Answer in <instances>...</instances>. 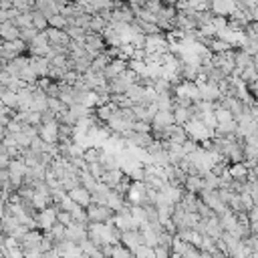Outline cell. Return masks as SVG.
<instances>
[{"instance_id":"cell-49","label":"cell","mask_w":258,"mask_h":258,"mask_svg":"<svg viewBox=\"0 0 258 258\" xmlns=\"http://www.w3.org/2000/svg\"><path fill=\"white\" fill-rule=\"evenodd\" d=\"M51 121H57L55 113H53V111H49V109L41 111V123H51Z\"/></svg>"},{"instance_id":"cell-54","label":"cell","mask_w":258,"mask_h":258,"mask_svg":"<svg viewBox=\"0 0 258 258\" xmlns=\"http://www.w3.org/2000/svg\"><path fill=\"white\" fill-rule=\"evenodd\" d=\"M248 258H258V252H250V254H248Z\"/></svg>"},{"instance_id":"cell-43","label":"cell","mask_w":258,"mask_h":258,"mask_svg":"<svg viewBox=\"0 0 258 258\" xmlns=\"http://www.w3.org/2000/svg\"><path fill=\"white\" fill-rule=\"evenodd\" d=\"M63 69H59V67H53V65H49V71H47V77L51 79V81H61L63 79Z\"/></svg>"},{"instance_id":"cell-1","label":"cell","mask_w":258,"mask_h":258,"mask_svg":"<svg viewBox=\"0 0 258 258\" xmlns=\"http://www.w3.org/2000/svg\"><path fill=\"white\" fill-rule=\"evenodd\" d=\"M184 129H186L188 138H190V140H194V142H198V144H202L204 140L214 138V132H210V129H208L200 119H192V121H188V123L184 125Z\"/></svg>"},{"instance_id":"cell-51","label":"cell","mask_w":258,"mask_h":258,"mask_svg":"<svg viewBox=\"0 0 258 258\" xmlns=\"http://www.w3.org/2000/svg\"><path fill=\"white\" fill-rule=\"evenodd\" d=\"M25 258H43V252L41 250H27Z\"/></svg>"},{"instance_id":"cell-53","label":"cell","mask_w":258,"mask_h":258,"mask_svg":"<svg viewBox=\"0 0 258 258\" xmlns=\"http://www.w3.org/2000/svg\"><path fill=\"white\" fill-rule=\"evenodd\" d=\"M5 136H7V127H5V125H0V140H3Z\"/></svg>"},{"instance_id":"cell-7","label":"cell","mask_w":258,"mask_h":258,"mask_svg":"<svg viewBox=\"0 0 258 258\" xmlns=\"http://www.w3.org/2000/svg\"><path fill=\"white\" fill-rule=\"evenodd\" d=\"M65 238L79 244L81 240L87 238V224H77V222H71L69 226H65Z\"/></svg>"},{"instance_id":"cell-32","label":"cell","mask_w":258,"mask_h":258,"mask_svg":"<svg viewBox=\"0 0 258 258\" xmlns=\"http://www.w3.org/2000/svg\"><path fill=\"white\" fill-rule=\"evenodd\" d=\"M105 27H107V23H105V21H103L99 15H93V19H91V23H89L87 33H97V35H99V33H101Z\"/></svg>"},{"instance_id":"cell-3","label":"cell","mask_w":258,"mask_h":258,"mask_svg":"<svg viewBox=\"0 0 258 258\" xmlns=\"http://www.w3.org/2000/svg\"><path fill=\"white\" fill-rule=\"evenodd\" d=\"M85 212H87V220L89 222H111L113 216H115V212L111 208L99 206V204H93V202L85 208Z\"/></svg>"},{"instance_id":"cell-11","label":"cell","mask_w":258,"mask_h":258,"mask_svg":"<svg viewBox=\"0 0 258 258\" xmlns=\"http://www.w3.org/2000/svg\"><path fill=\"white\" fill-rule=\"evenodd\" d=\"M210 11L218 17H230L236 11V7H234V0H212Z\"/></svg>"},{"instance_id":"cell-44","label":"cell","mask_w":258,"mask_h":258,"mask_svg":"<svg viewBox=\"0 0 258 258\" xmlns=\"http://www.w3.org/2000/svg\"><path fill=\"white\" fill-rule=\"evenodd\" d=\"M23 123H29V125H41V113L39 111H27V117Z\"/></svg>"},{"instance_id":"cell-48","label":"cell","mask_w":258,"mask_h":258,"mask_svg":"<svg viewBox=\"0 0 258 258\" xmlns=\"http://www.w3.org/2000/svg\"><path fill=\"white\" fill-rule=\"evenodd\" d=\"M198 148H200V144H198V142H194V140H190V138H188V140L182 144V150H184V154H192V152H196Z\"/></svg>"},{"instance_id":"cell-23","label":"cell","mask_w":258,"mask_h":258,"mask_svg":"<svg viewBox=\"0 0 258 258\" xmlns=\"http://www.w3.org/2000/svg\"><path fill=\"white\" fill-rule=\"evenodd\" d=\"M7 170H9L11 178H23L25 172H27V164H25L21 158H15V160H11V164H9Z\"/></svg>"},{"instance_id":"cell-5","label":"cell","mask_w":258,"mask_h":258,"mask_svg":"<svg viewBox=\"0 0 258 258\" xmlns=\"http://www.w3.org/2000/svg\"><path fill=\"white\" fill-rule=\"evenodd\" d=\"M119 242L134 252L140 244H144V234H142V230H123L119 236Z\"/></svg>"},{"instance_id":"cell-52","label":"cell","mask_w":258,"mask_h":258,"mask_svg":"<svg viewBox=\"0 0 258 258\" xmlns=\"http://www.w3.org/2000/svg\"><path fill=\"white\" fill-rule=\"evenodd\" d=\"M43 258H61V256H59V252H57L55 248H51V250L43 252Z\"/></svg>"},{"instance_id":"cell-2","label":"cell","mask_w":258,"mask_h":258,"mask_svg":"<svg viewBox=\"0 0 258 258\" xmlns=\"http://www.w3.org/2000/svg\"><path fill=\"white\" fill-rule=\"evenodd\" d=\"M57 210H59V206H55V204L49 206V208H45V210H39L37 216H35V220H37V230L49 232L51 226L57 222Z\"/></svg>"},{"instance_id":"cell-39","label":"cell","mask_w":258,"mask_h":258,"mask_svg":"<svg viewBox=\"0 0 258 258\" xmlns=\"http://www.w3.org/2000/svg\"><path fill=\"white\" fill-rule=\"evenodd\" d=\"M37 33H39V31H35L33 27H27V29H19V39H21V41H25V43L29 45V43H31V41L37 37Z\"/></svg>"},{"instance_id":"cell-21","label":"cell","mask_w":258,"mask_h":258,"mask_svg":"<svg viewBox=\"0 0 258 258\" xmlns=\"http://www.w3.org/2000/svg\"><path fill=\"white\" fill-rule=\"evenodd\" d=\"M31 27H33L35 31L43 33V31H47L49 21H47V17H45V15H41L39 11H31Z\"/></svg>"},{"instance_id":"cell-55","label":"cell","mask_w":258,"mask_h":258,"mask_svg":"<svg viewBox=\"0 0 258 258\" xmlns=\"http://www.w3.org/2000/svg\"><path fill=\"white\" fill-rule=\"evenodd\" d=\"M3 43H5V41H3V39H0V45H3Z\"/></svg>"},{"instance_id":"cell-28","label":"cell","mask_w":258,"mask_h":258,"mask_svg":"<svg viewBox=\"0 0 258 258\" xmlns=\"http://www.w3.org/2000/svg\"><path fill=\"white\" fill-rule=\"evenodd\" d=\"M79 186H83L85 190L91 192V190L97 186V180H95L87 170H81V172H79Z\"/></svg>"},{"instance_id":"cell-37","label":"cell","mask_w":258,"mask_h":258,"mask_svg":"<svg viewBox=\"0 0 258 258\" xmlns=\"http://www.w3.org/2000/svg\"><path fill=\"white\" fill-rule=\"evenodd\" d=\"M85 170H87V172H89L97 182H99V178H101V176H103V172H105V168H103L99 162H91V164H87V166H85Z\"/></svg>"},{"instance_id":"cell-40","label":"cell","mask_w":258,"mask_h":258,"mask_svg":"<svg viewBox=\"0 0 258 258\" xmlns=\"http://www.w3.org/2000/svg\"><path fill=\"white\" fill-rule=\"evenodd\" d=\"M132 132H138V134H150L152 132V125L148 121H134L132 123Z\"/></svg>"},{"instance_id":"cell-50","label":"cell","mask_w":258,"mask_h":258,"mask_svg":"<svg viewBox=\"0 0 258 258\" xmlns=\"http://www.w3.org/2000/svg\"><path fill=\"white\" fill-rule=\"evenodd\" d=\"M246 218L248 222H258V206H252L246 210Z\"/></svg>"},{"instance_id":"cell-24","label":"cell","mask_w":258,"mask_h":258,"mask_svg":"<svg viewBox=\"0 0 258 258\" xmlns=\"http://www.w3.org/2000/svg\"><path fill=\"white\" fill-rule=\"evenodd\" d=\"M47 109L49 111H53L55 113V117H59L61 113H65L69 107L67 105H63V101L59 99V97H47Z\"/></svg>"},{"instance_id":"cell-13","label":"cell","mask_w":258,"mask_h":258,"mask_svg":"<svg viewBox=\"0 0 258 258\" xmlns=\"http://www.w3.org/2000/svg\"><path fill=\"white\" fill-rule=\"evenodd\" d=\"M256 67V57H250V55H246L242 49H234V67L236 69H240V71H244L246 67Z\"/></svg>"},{"instance_id":"cell-10","label":"cell","mask_w":258,"mask_h":258,"mask_svg":"<svg viewBox=\"0 0 258 258\" xmlns=\"http://www.w3.org/2000/svg\"><path fill=\"white\" fill-rule=\"evenodd\" d=\"M67 196H69L75 204H79V206H83V208H87V206L91 204V192H89V190H85L83 186H77V188L69 190V192H67Z\"/></svg>"},{"instance_id":"cell-4","label":"cell","mask_w":258,"mask_h":258,"mask_svg":"<svg viewBox=\"0 0 258 258\" xmlns=\"http://www.w3.org/2000/svg\"><path fill=\"white\" fill-rule=\"evenodd\" d=\"M37 136L47 144H57L59 142V121L37 125Z\"/></svg>"},{"instance_id":"cell-42","label":"cell","mask_w":258,"mask_h":258,"mask_svg":"<svg viewBox=\"0 0 258 258\" xmlns=\"http://www.w3.org/2000/svg\"><path fill=\"white\" fill-rule=\"evenodd\" d=\"M31 136H27V134H23V132H19V134H15V142H17V146H19V150H25V148H29L31 146Z\"/></svg>"},{"instance_id":"cell-29","label":"cell","mask_w":258,"mask_h":258,"mask_svg":"<svg viewBox=\"0 0 258 258\" xmlns=\"http://www.w3.org/2000/svg\"><path fill=\"white\" fill-rule=\"evenodd\" d=\"M19 79L25 83V85H37V81H39V75L31 69V67H25L21 73H19Z\"/></svg>"},{"instance_id":"cell-9","label":"cell","mask_w":258,"mask_h":258,"mask_svg":"<svg viewBox=\"0 0 258 258\" xmlns=\"http://www.w3.org/2000/svg\"><path fill=\"white\" fill-rule=\"evenodd\" d=\"M150 125H152V129H164V127H168V125H174V115H172V111H162V109H158V111L154 113Z\"/></svg>"},{"instance_id":"cell-16","label":"cell","mask_w":258,"mask_h":258,"mask_svg":"<svg viewBox=\"0 0 258 258\" xmlns=\"http://www.w3.org/2000/svg\"><path fill=\"white\" fill-rule=\"evenodd\" d=\"M123 176H125V174H123L119 168H115V170H105V172H103V176L99 178V182H103L105 186H109V188L113 190V188L121 182V178H123Z\"/></svg>"},{"instance_id":"cell-17","label":"cell","mask_w":258,"mask_h":258,"mask_svg":"<svg viewBox=\"0 0 258 258\" xmlns=\"http://www.w3.org/2000/svg\"><path fill=\"white\" fill-rule=\"evenodd\" d=\"M123 95H125L129 101H132V105H134V103H142L144 97H146V87L134 83V85H129V87H127V91H125Z\"/></svg>"},{"instance_id":"cell-41","label":"cell","mask_w":258,"mask_h":258,"mask_svg":"<svg viewBox=\"0 0 258 258\" xmlns=\"http://www.w3.org/2000/svg\"><path fill=\"white\" fill-rule=\"evenodd\" d=\"M240 79L244 81V83H248V81H258V75H256V67H246L242 73H240Z\"/></svg>"},{"instance_id":"cell-18","label":"cell","mask_w":258,"mask_h":258,"mask_svg":"<svg viewBox=\"0 0 258 258\" xmlns=\"http://www.w3.org/2000/svg\"><path fill=\"white\" fill-rule=\"evenodd\" d=\"M0 39H3L5 43L19 39V29L13 25V21H5V23H0Z\"/></svg>"},{"instance_id":"cell-47","label":"cell","mask_w":258,"mask_h":258,"mask_svg":"<svg viewBox=\"0 0 258 258\" xmlns=\"http://www.w3.org/2000/svg\"><path fill=\"white\" fill-rule=\"evenodd\" d=\"M57 222L63 224V226H69V224L73 222V218H71V214L65 212V210H57Z\"/></svg>"},{"instance_id":"cell-19","label":"cell","mask_w":258,"mask_h":258,"mask_svg":"<svg viewBox=\"0 0 258 258\" xmlns=\"http://www.w3.org/2000/svg\"><path fill=\"white\" fill-rule=\"evenodd\" d=\"M35 11H39L47 19L59 13V9L55 7V0H35Z\"/></svg>"},{"instance_id":"cell-31","label":"cell","mask_w":258,"mask_h":258,"mask_svg":"<svg viewBox=\"0 0 258 258\" xmlns=\"http://www.w3.org/2000/svg\"><path fill=\"white\" fill-rule=\"evenodd\" d=\"M63 31L67 33V37H69L71 41H83V39H85V35H87V31H85V29H81V27H65Z\"/></svg>"},{"instance_id":"cell-15","label":"cell","mask_w":258,"mask_h":258,"mask_svg":"<svg viewBox=\"0 0 258 258\" xmlns=\"http://www.w3.org/2000/svg\"><path fill=\"white\" fill-rule=\"evenodd\" d=\"M184 192H190V194H198L202 188H204V182H202V176L200 174H188L186 180H184Z\"/></svg>"},{"instance_id":"cell-27","label":"cell","mask_w":258,"mask_h":258,"mask_svg":"<svg viewBox=\"0 0 258 258\" xmlns=\"http://www.w3.org/2000/svg\"><path fill=\"white\" fill-rule=\"evenodd\" d=\"M172 115H174V123H176V125H186V123L190 121V113H188V109H186V107H178V105H174Z\"/></svg>"},{"instance_id":"cell-38","label":"cell","mask_w":258,"mask_h":258,"mask_svg":"<svg viewBox=\"0 0 258 258\" xmlns=\"http://www.w3.org/2000/svg\"><path fill=\"white\" fill-rule=\"evenodd\" d=\"M13 25H15L17 29H27V27H31V13H25V15L15 17V19H13Z\"/></svg>"},{"instance_id":"cell-25","label":"cell","mask_w":258,"mask_h":258,"mask_svg":"<svg viewBox=\"0 0 258 258\" xmlns=\"http://www.w3.org/2000/svg\"><path fill=\"white\" fill-rule=\"evenodd\" d=\"M101 154H103V148H101V146H89V148H85V152H83V160H85V164L99 162Z\"/></svg>"},{"instance_id":"cell-8","label":"cell","mask_w":258,"mask_h":258,"mask_svg":"<svg viewBox=\"0 0 258 258\" xmlns=\"http://www.w3.org/2000/svg\"><path fill=\"white\" fill-rule=\"evenodd\" d=\"M196 85H198V89H200V97H202V101H210V103H214V101H218V99L222 97V93H220L218 85H214V83L204 81V83H196Z\"/></svg>"},{"instance_id":"cell-12","label":"cell","mask_w":258,"mask_h":258,"mask_svg":"<svg viewBox=\"0 0 258 258\" xmlns=\"http://www.w3.org/2000/svg\"><path fill=\"white\" fill-rule=\"evenodd\" d=\"M125 69H127V61H123V59H111V63H109L101 73H103V77L109 81V79L121 75Z\"/></svg>"},{"instance_id":"cell-6","label":"cell","mask_w":258,"mask_h":258,"mask_svg":"<svg viewBox=\"0 0 258 258\" xmlns=\"http://www.w3.org/2000/svg\"><path fill=\"white\" fill-rule=\"evenodd\" d=\"M41 238H43V232L41 230H27L23 234V238L19 240V244H21L23 252H27V250H39Z\"/></svg>"},{"instance_id":"cell-22","label":"cell","mask_w":258,"mask_h":258,"mask_svg":"<svg viewBox=\"0 0 258 258\" xmlns=\"http://www.w3.org/2000/svg\"><path fill=\"white\" fill-rule=\"evenodd\" d=\"M109 63H111V57H107V53H105V51H101V53L91 61L89 71H93V73H101Z\"/></svg>"},{"instance_id":"cell-20","label":"cell","mask_w":258,"mask_h":258,"mask_svg":"<svg viewBox=\"0 0 258 258\" xmlns=\"http://www.w3.org/2000/svg\"><path fill=\"white\" fill-rule=\"evenodd\" d=\"M228 174L232 180H238V182H246V176H248V168L244 166V162H236V164H230L228 166Z\"/></svg>"},{"instance_id":"cell-46","label":"cell","mask_w":258,"mask_h":258,"mask_svg":"<svg viewBox=\"0 0 258 258\" xmlns=\"http://www.w3.org/2000/svg\"><path fill=\"white\" fill-rule=\"evenodd\" d=\"M21 129H23V123H21V121H17V119H11V121L7 123V134H11V136L19 134Z\"/></svg>"},{"instance_id":"cell-36","label":"cell","mask_w":258,"mask_h":258,"mask_svg":"<svg viewBox=\"0 0 258 258\" xmlns=\"http://www.w3.org/2000/svg\"><path fill=\"white\" fill-rule=\"evenodd\" d=\"M47 21H49V27H51V29H61V31H63V29L67 27V19H65L63 15H59V13L53 15V17H49Z\"/></svg>"},{"instance_id":"cell-34","label":"cell","mask_w":258,"mask_h":258,"mask_svg":"<svg viewBox=\"0 0 258 258\" xmlns=\"http://www.w3.org/2000/svg\"><path fill=\"white\" fill-rule=\"evenodd\" d=\"M132 254H134V258H154V248L148 244H140Z\"/></svg>"},{"instance_id":"cell-30","label":"cell","mask_w":258,"mask_h":258,"mask_svg":"<svg viewBox=\"0 0 258 258\" xmlns=\"http://www.w3.org/2000/svg\"><path fill=\"white\" fill-rule=\"evenodd\" d=\"M71 218H73V222H77V224H87L89 220H87V212H85V208L83 206H79V204H75L73 208H71Z\"/></svg>"},{"instance_id":"cell-26","label":"cell","mask_w":258,"mask_h":258,"mask_svg":"<svg viewBox=\"0 0 258 258\" xmlns=\"http://www.w3.org/2000/svg\"><path fill=\"white\" fill-rule=\"evenodd\" d=\"M228 49H232V45H230V43H226V41H222V39H216V37L208 43V51H210V53H214V55H218V53H226Z\"/></svg>"},{"instance_id":"cell-45","label":"cell","mask_w":258,"mask_h":258,"mask_svg":"<svg viewBox=\"0 0 258 258\" xmlns=\"http://www.w3.org/2000/svg\"><path fill=\"white\" fill-rule=\"evenodd\" d=\"M170 248L168 246H160V244H156L154 246V258H170Z\"/></svg>"},{"instance_id":"cell-14","label":"cell","mask_w":258,"mask_h":258,"mask_svg":"<svg viewBox=\"0 0 258 258\" xmlns=\"http://www.w3.org/2000/svg\"><path fill=\"white\" fill-rule=\"evenodd\" d=\"M45 35H47L49 45H69V41H71V39L67 37V33L61 31V29H51V27H47Z\"/></svg>"},{"instance_id":"cell-35","label":"cell","mask_w":258,"mask_h":258,"mask_svg":"<svg viewBox=\"0 0 258 258\" xmlns=\"http://www.w3.org/2000/svg\"><path fill=\"white\" fill-rule=\"evenodd\" d=\"M49 234H51V238H53L55 242H61V240H65V226L59 224V222H55V224L51 226Z\"/></svg>"},{"instance_id":"cell-33","label":"cell","mask_w":258,"mask_h":258,"mask_svg":"<svg viewBox=\"0 0 258 258\" xmlns=\"http://www.w3.org/2000/svg\"><path fill=\"white\" fill-rule=\"evenodd\" d=\"M111 258H134L132 250L125 248L121 242L119 244H113V252H111Z\"/></svg>"}]
</instances>
